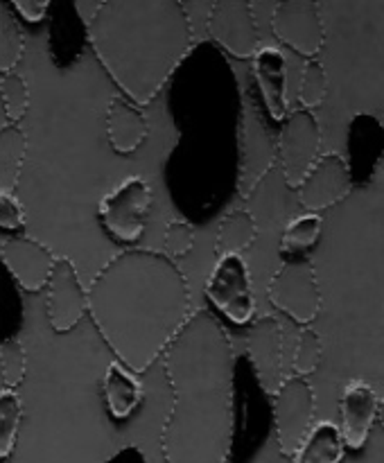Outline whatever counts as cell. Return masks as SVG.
<instances>
[{
  "mask_svg": "<svg viewBox=\"0 0 384 463\" xmlns=\"http://www.w3.org/2000/svg\"><path fill=\"white\" fill-rule=\"evenodd\" d=\"M314 392L298 375L283 378L274 393V430L280 455L292 459L314 419Z\"/></svg>",
  "mask_w": 384,
  "mask_h": 463,
  "instance_id": "cell-8",
  "label": "cell"
},
{
  "mask_svg": "<svg viewBox=\"0 0 384 463\" xmlns=\"http://www.w3.org/2000/svg\"><path fill=\"white\" fill-rule=\"evenodd\" d=\"M0 373H3L5 387L12 392L25 380L27 355L18 339H5L0 344Z\"/></svg>",
  "mask_w": 384,
  "mask_h": 463,
  "instance_id": "cell-30",
  "label": "cell"
},
{
  "mask_svg": "<svg viewBox=\"0 0 384 463\" xmlns=\"http://www.w3.org/2000/svg\"><path fill=\"white\" fill-rule=\"evenodd\" d=\"M25 52V34L7 3H0V75L14 72Z\"/></svg>",
  "mask_w": 384,
  "mask_h": 463,
  "instance_id": "cell-24",
  "label": "cell"
},
{
  "mask_svg": "<svg viewBox=\"0 0 384 463\" xmlns=\"http://www.w3.org/2000/svg\"><path fill=\"white\" fill-rule=\"evenodd\" d=\"M325 95H328V75L319 59H307L303 66L301 75V89H298V102L305 111H312L319 104H323Z\"/></svg>",
  "mask_w": 384,
  "mask_h": 463,
  "instance_id": "cell-28",
  "label": "cell"
},
{
  "mask_svg": "<svg viewBox=\"0 0 384 463\" xmlns=\"http://www.w3.org/2000/svg\"><path fill=\"white\" fill-rule=\"evenodd\" d=\"M206 297L235 326H248L256 315L251 274L242 256L220 258L206 280Z\"/></svg>",
  "mask_w": 384,
  "mask_h": 463,
  "instance_id": "cell-9",
  "label": "cell"
},
{
  "mask_svg": "<svg viewBox=\"0 0 384 463\" xmlns=\"http://www.w3.org/2000/svg\"><path fill=\"white\" fill-rule=\"evenodd\" d=\"M0 98H3V109L9 125H18L30 109V89H27L23 75L7 72L0 77Z\"/></svg>",
  "mask_w": 384,
  "mask_h": 463,
  "instance_id": "cell-27",
  "label": "cell"
},
{
  "mask_svg": "<svg viewBox=\"0 0 384 463\" xmlns=\"http://www.w3.org/2000/svg\"><path fill=\"white\" fill-rule=\"evenodd\" d=\"M54 253L32 238H9L0 244V265L25 292H41L54 267Z\"/></svg>",
  "mask_w": 384,
  "mask_h": 463,
  "instance_id": "cell-14",
  "label": "cell"
},
{
  "mask_svg": "<svg viewBox=\"0 0 384 463\" xmlns=\"http://www.w3.org/2000/svg\"><path fill=\"white\" fill-rule=\"evenodd\" d=\"M256 238L258 226L251 213L244 211V208H235V211L226 213L224 220L220 222V229H217V260L226 256H239L256 242Z\"/></svg>",
  "mask_w": 384,
  "mask_h": 463,
  "instance_id": "cell-22",
  "label": "cell"
},
{
  "mask_svg": "<svg viewBox=\"0 0 384 463\" xmlns=\"http://www.w3.org/2000/svg\"><path fill=\"white\" fill-rule=\"evenodd\" d=\"M296 190L301 206L316 215L325 208H332L334 203L343 202L352 190L346 158L337 152L321 154Z\"/></svg>",
  "mask_w": 384,
  "mask_h": 463,
  "instance_id": "cell-12",
  "label": "cell"
},
{
  "mask_svg": "<svg viewBox=\"0 0 384 463\" xmlns=\"http://www.w3.org/2000/svg\"><path fill=\"white\" fill-rule=\"evenodd\" d=\"M149 134V122L145 113L122 95L108 102L107 109V138L116 154H131L145 143Z\"/></svg>",
  "mask_w": 384,
  "mask_h": 463,
  "instance_id": "cell-19",
  "label": "cell"
},
{
  "mask_svg": "<svg viewBox=\"0 0 384 463\" xmlns=\"http://www.w3.org/2000/svg\"><path fill=\"white\" fill-rule=\"evenodd\" d=\"M269 301L298 326H310L321 312V289L310 258H287L269 280Z\"/></svg>",
  "mask_w": 384,
  "mask_h": 463,
  "instance_id": "cell-4",
  "label": "cell"
},
{
  "mask_svg": "<svg viewBox=\"0 0 384 463\" xmlns=\"http://www.w3.org/2000/svg\"><path fill=\"white\" fill-rule=\"evenodd\" d=\"M194 247V229L183 220H172L165 229V238H163V256L170 260L174 258H183Z\"/></svg>",
  "mask_w": 384,
  "mask_h": 463,
  "instance_id": "cell-31",
  "label": "cell"
},
{
  "mask_svg": "<svg viewBox=\"0 0 384 463\" xmlns=\"http://www.w3.org/2000/svg\"><path fill=\"white\" fill-rule=\"evenodd\" d=\"M276 143V163L283 170V179L289 188H298L316 158L321 156V127L314 113L294 109L280 122Z\"/></svg>",
  "mask_w": 384,
  "mask_h": 463,
  "instance_id": "cell-5",
  "label": "cell"
},
{
  "mask_svg": "<svg viewBox=\"0 0 384 463\" xmlns=\"http://www.w3.org/2000/svg\"><path fill=\"white\" fill-rule=\"evenodd\" d=\"M247 353L262 392L274 396L283 383V333L274 317H260L248 324Z\"/></svg>",
  "mask_w": 384,
  "mask_h": 463,
  "instance_id": "cell-15",
  "label": "cell"
},
{
  "mask_svg": "<svg viewBox=\"0 0 384 463\" xmlns=\"http://www.w3.org/2000/svg\"><path fill=\"white\" fill-rule=\"evenodd\" d=\"M323 231V220L316 213H303V215L294 217L283 231V240H280V253L287 256H296L305 249L314 247Z\"/></svg>",
  "mask_w": 384,
  "mask_h": 463,
  "instance_id": "cell-25",
  "label": "cell"
},
{
  "mask_svg": "<svg viewBox=\"0 0 384 463\" xmlns=\"http://www.w3.org/2000/svg\"><path fill=\"white\" fill-rule=\"evenodd\" d=\"M238 145V194L242 199H248L276 165V143L251 98H244L242 111H239Z\"/></svg>",
  "mask_w": 384,
  "mask_h": 463,
  "instance_id": "cell-6",
  "label": "cell"
},
{
  "mask_svg": "<svg viewBox=\"0 0 384 463\" xmlns=\"http://www.w3.org/2000/svg\"><path fill=\"white\" fill-rule=\"evenodd\" d=\"M23 405L21 398L12 389L0 392V461L7 459L16 448L18 428H21Z\"/></svg>",
  "mask_w": 384,
  "mask_h": 463,
  "instance_id": "cell-26",
  "label": "cell"
},
{
  "mask_svg": "<svg viewBox=\"0 0 384 463\" xmlns=\"http://www.w3.org/2000/svg\"><path fill=\"white\" fill-rule=\"evenodd\" d=\"M23 226H25V213L21 202L14 197V193H0V229L21 231Z\"/></svg>",
  "mask_w": 384,
  "mask_h": 463,
  "instance_id": "cell-32",
  "label": "cell"
},
{
  "mask_svg": "<svg viewBox=\"0 0 384 463\" xmlns=\"http://www.w3.org/2000/svg\"><path fill=\"white\" fill-rule=\"evenodd\" d=\"M152 208V188L143 176H129L99 202V222L113 240L134 244L143 238Z\"/></svg>",
  "mask_w": 384,
  "mask_h": 463,
  "instance_id": "cell-7",
  "label": "cell"
},
{
  "mask_svg": "<svg viewBox=\"0 0 384 463\" xmlns=\"http://www.w3.org/2000/svg\"><path fill=\"white\" fill-rule=\"evenodd\" d=\"M86 312L117 362L145 373L192 315L188 280L163 253L126 249L95 274Z\"/></svg>",
  "mask_w": 384,
  "mask_h": 463,
  "instance_id": "cell-2",
  "label": "cell"
},
{
  "mask_svg": "<svg viewBox=\"0 0 384 463\" xmlns=\"http://www.w3.org/2000/svg\"><path fill=\"white\" fill-rule=\"evenodd\" d=\"M172 407L161 430L165 463H226L233 446V346L220 321L194 310L163 353Z\"/></svg>",
  "mask_w": 384,
  "mask_h": 463,
  "instance_id": "cell-1",
  "label": "cell"
},
{
  "mask_svg": "<svg viewBox=\"0 0 384 463\" xmlns=\"http://www.w3.org/2000/svg\"><path fill=\"white\" fill-rule=\"evenodd\" d=\"M95 57L136 107L149 104L192 48V25L179 0H107L86 18Z\"/></svg>",
  "mask_w": 384,
  "mask_h": 463,
  "instance_id": "cell-3",
  "label": "cell"
},
{
  "mask_svg": "<svg viewBox=\"0 0 384 463\" xmlns=\"http://www.w3.org/2000/svg\"><path fill=\"white\" fill-rule=\"evenodd\" d=\"M0 463H5V461H0Z\"/></svg>",
  "mask_w": 384,
  "mask_h": 463,
  "instance_id": "cell-35",
  "label": "cell"
},
{
  "mask_svg": "<svg viewBox=\"0 0 384 463\" xmlns=\"http://www.w3.org/2000/svg\"><path fill=\"white\" fill-rule=\"evenodd\" d=\"M251 68L267 113L274 122H283L287 116V61L283 52L260 45L251 57Z\"/></svg>",
  "mask_w": 384,
  "mask_h": 463,
  "instance_id": "cell-17",
  "label": "cell"
},
{
  "mask_svg": "<svg viewBox=\"0 0 384 463\" xmlns=\"http://www.w3.org/2000/svg\"><path fill=\"white\" fill-rule=\"evenodd\" d=\"M27 138L18 125L0 127V193H14L21 179Z\"/></svg>",
  "mask_w": 384,
  "mask_h": 463,
  "instance_id": "cell-23",
  "label": "cell"
},
{
  "mask_svg": "<svg viewBox=\"0 0 384 463\" xmlns=\"http://www.w3.org/2000/svg\"><path fill=\"white\" fill-rule=\"evenodd\" d=\"M104 463H147V459H145V455L140 448L129 446V448H122V450H117L116 455L108 457Z\"/></svg>",
  "mask_w": 384,
  "mask_h": 463,
  "instance_id": "cell-34",
  "label": "cell"
},
{
  "mask_svg": "<svg viewBox=\"0 0 384 463\" xmlns=\"http://www.w3.org/2000/svg\"><path fill=\"white\" fill-rule=\"evenodd\" d=\"M45 288H48L45 310H48L50 328L59 335L70 333L86 315V289L81 288L70 258H54L52 274Z\"/></svg>",
  "mask_w": 384,
  "mask_h": 463,
  "instance_id": "cell-13",
  "label": "cell"
},
{
  "mask_svg": "<svg viewBox=\"0 0 384 463\" xmlns=\"http://www.w3.org/2000/svg\"><path fill=\"white\" fill-rule=\"evenodd\" d=\"M102 392L108 414L116 420L129 419L136 411V407L140 405V401H143V384L120 362H111L107 366V373H104L102 380Z\"/></svg>",
  "mask_w": 384,
  "mask_h": 463,
  "instance_id": "cell-20",
  "label": "cell"
},
{
  "mask_svg": "<svg viewBox=\"0 0 384 463\" xmlns=\"http://www.w3.org/2000/svg\"><path fill=\"white\" fill-rule=\"evenodd\" d=\"M348 149H351V161L346 163L352 184L357 181V176L366 181L373 175L379 154H382V125L378 118L369 116V113H360L352 118L348 125Z\"/></svg>",
  "mask_w": 384,
  "mask_h": 463,
  "instance_id": "cell-18",
  "label": "cell"
},
{
  "mask_svg": "<svg viewBox=\"0 0 384 463\" xmlns=\"http://www.w3.org/2000/svg\"><path fill=\"white\" fill-rule=\"evenodd\" d=\"M379 414V396L369 383L364 380H352L346 384L342 398H339V416L342 425H337L342 432L343 446L360 450L369 441V434Z\"/></svg>",
  "mask_w": 384,
  "mask_h": 463,
  "instance_id": "cell-16",
  "label": "cell"
},
{
  "mask_svg": "<svg viewBox=\"0 0 384 463\" xmlns=\"http://www.w3.org/2000/svg\"><path fill=\"white\" fill-rule=\"evenodd\" d=\"M346 455L342 432L330 420H321L307 430L305 439L294 452L292 463H342Z\"/></svg>",
  "mask_w": 384,
  "mask_h": 463,
  "instance_id": "cell-21",
  "label": "cell"
},
{
  "mask_svg": "<svg viewBox=\"0 0 384 463\" xmlns=\"http://www.w3.org/2000/svg\"><path fill=\"white\" fill-rule=\"evenodd\" d=\"M271 30L280 43L305 59H316L325 43L321 9L312 0H283L276 5Z\"/></svg>",
  "mask_w": 384,
  "mask_h": 463,
  "instance_id": "cell-10",
  "label": "cell"
},
{
  "mask_svg": "<svg viewBox=\"0 0 384 463\" xmlns=\"http://www.w3.org/2000/svg\"><path fill=\"white\" fill-rule=\"evenodd\" d=\"M321 353H323V344H321V335L312 330L310 326L301 330L296 339V351H294L292 369L294 375L305 378V375L314 373L321 364Z\"/></svg>",
  "mask_w": 384,
  "mask_h": 463,
  "instance_id": "cell-29",
  "label": "cell"
},
{
  "mask_svg": "<svg viewBox=\"0 0 384 463\" xmlns=\"http://www.w3.org/2000/svg\"><path fill=\"white\" fill-rule=\"evenodd\" d=\"M9 7L27 23L43 21L45 14L50 12V3H45V0H14V3H9Z\"/></svg>",
  "mask_w": 384,
  "mask_h": 463,
  "instance_id": "cell-33",
  "label": "cell"
},
{
  "mask_svg": "<svg viewBox=\"0 0 384 463\" xmlns=\"http://www.w3.org/2000/svg\"><path fill=\"white\" fill-rule=\"evenodd\" d=\"M206 30L220 48L238 59H248L260 48L253 7L244 0H217L208 14Z\"/></svg>",
  "mask_w": 384,
  "mask_h": 463,
  "instance_id": "cell-11",
  "label": "cell"
}]
</instances>
